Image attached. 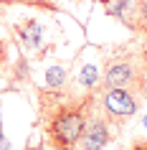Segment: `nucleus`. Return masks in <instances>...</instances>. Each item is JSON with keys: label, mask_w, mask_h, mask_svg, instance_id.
Segmentation results:
<instances>
[{"label": "nucleus", "mask_w": 147, "mask_h": 150, "mask_svg": "<svg viewBox=\"0 0 147 150\" xmlns=\"http://www.w3.org/2000/svg\"><path fill=\"white\" fill-rule=\"evenodd\" d=\"M139 54H142V61H145V66H147V43L139 48Z\"/></svg>", "instance_id": "13"}, {"label": "nucleus", "mask_w": 147, "mask_h": 150, "mask_svg": "<svg viewBox=\"0 0 147 150\" xmlns=\"http://www.w3.org/2000/svg\"><path fill=\"white\" fill-rule=\"evenodd\" d=\"M142 125H145V127H147V117H145V120H142Z\"/></svg>", "instance_id": "15"}, {"label": "nucleus", "mask_w": 147, "mask_h": 150, "mask_svg": "<svg viewBox=\"0 0 147 150\" xmlns=\"http://www.w3.org/2000/svg\"><path fill=\"white\" fill-rule=\"evenodd\" d=\"M15 36H18V41H20V46L25 51H36L43 43V25L36 18H25L23 23L15 25Z\"/></svg>", "instance_id": "5"}, {"label": "nucleus", "mask_w": 147, "mask_h": 150, "mask_svg": "<svg viewBox=\"0 0 147 150\" xmlns=\"http://www.w3.org/2000/svg\"><path fill=\"white\" fill-rule=\"evenodd\" d=\"M3 64H8V46H5V41L0 38V66Z\"/></svg>", "instance_id": "11"}, {"label": "nucleus", "mask_w": 147, "mask_h": 150, "mask_svg": "<svg viewBox=\"0 0 147 150\" xmlns=\"http://www.w3.org/2000/svg\"><path fill=\"white\" fill-rule=\"evenodd\" d=\"M127 28H129L132 33L147 38V0H132V10H129Z\"/></svg>", "instance_id": "6"}, {"label": "nucleus", "mask_w": 147, "mask_h": 150, "mask_svg": "<svg viewBox=\"0 0 147 150\" xmlns=\"http://www.w3.org/2000/svg\"><path fill=\"white\" fill-rule=\"evenodd\" d=\"M0 137H3V125H0Z\"/></svg>", "instance_id": "16"}, {"label": "nucleus", "mask_w": 147, "mask_h": 150, "mask_svg": "<svg viewBox=\"0 0 147 150\" xmlns=\"http://www.w3.org/2000/svg\"><path fill=\"white\" fill-rule=\"evenodd\" d=\"M76 84L81 89H86V92H96L99 89V84H101V74H99V69L96 66H81V71H79V76H76Z\"/></svg>", "instance_id": "7"}, {"label": "nucleus", "mask_w": 147, "mask_h": 150, "mask_svg": "<svg viewBox=\"0 0 147 150\" xmlns=\"http://www.w3.org/2000/svg\"><path fill=\"white\" fill-rule=\"evenodd\" d=\"M129 150H147V140L145 137H134L132 145H129Z\"/></svg>", "instance_id": "10"}, {"label": "nucleus", "mask_w": 147, "mask_h": 150, "mask_svg": "<svg viewBox=\"0 0 147 150\" xmlns=\"http://www.w3.org/2000/svg\"><path fill=\"white\" fill-rule=\"evenodd\" d=\"M129 10H132V0H109L107 3V16L122 21L124 25L129 21Z\"/></svg>", "instance_id": "9"}, {"label": "nucleus", "mask_w": 147, "mask_h": 150, "mask_svg": "<svg viewBox=\"0 0 147 150\" xmlns=\"http://www.w3.org/2000/svg\"><path fill=\"white\" fill-rule=\"evenodd\" d=\"M0 150H15V148H13V142H10L8 137H5V135L0 137Z\"/></svg>", "instance_id": "12"}, {"label": "nucleus", "mask_w": 147, "mask_h": 150, "mask_svg": "<svg viewBox=\"0 0 147 150\" xmlns=\"http://www.w3.org/2000/svg\"><path fill=\"white\" fill-rule=\"evenodd\" d=\"M25 150H43V145H41V142H36V145H25Z\"/></svg>", "instance_id": "14"}, {"label": "nucleus", "mask_w": 147, "mask_h": 150, "mask_svg": "<svg viewBox=\"0 0 147 150\" xmlns=\"http://www.w3.org/2000/svg\"><path fill=\"white\" fill-rule=\"evenodd\" d=\"M101 87H124L147 97V66L139 51L114 48L101 61Z\"/></svg>", "instance_id": "2"}, {"label": "nucleus", "mask_w": 147, "mask_h": 150, "mask_svg": "<svg viewBox=\"0 0 147 150\" xmlns=\"http://www.w3.org/2000/svg\"><path fill=\"white\" fill-rule=\"evenodd\" d=\"M94 99H96V110L107 117L109 125H124L139 112L145 94L124 87H101L99 84V89L94 92Z\"/></svg>", "instance_id": "3"}, {"label": "nucleus", "mask_w": 147, "mask_h": 150, "mask_svg": "<svg viewBox=\"0 0 147 150\" xmlns=\"http://www.w3.org/2000/svg\"><path fill=\"white\" fill-rule=\"evenodd\" d=\"M94 107V92L84 97L66 94V89H41V122L51 150H79V137L86 115Z\"/></svg>", "instance_id": "1"}, {"label": "nucleus", "mask_w": 147, "mask_h": 150, "mask_svg": "<svg viewBox=\"0 0 147 150\" xmlns=\"http://www.w3.org/2000/svg\"><path fill=\"white\" fill-rule=\"evenodd\" d=\"M66 84H69V71L63 66H51L46 71V89L58 92V89H66Z\"/></svg>", "instance_id": "8"}, {"label": "nucleus", "mask_w": 147, "mask_h": 150, "mask_svg": "<svg viewBox=\"0 0 147 150\" xmlns=\"http://www.w3.org/2000/svg\"><path fill=\"white\" fill-rule=\"evenodd\" d=\"M109 142H112V125L96 110V99H94V107L86 115L84 130L79 137V150H104Z\"/></svg>", "instance_id": "4"}]
</instances>
